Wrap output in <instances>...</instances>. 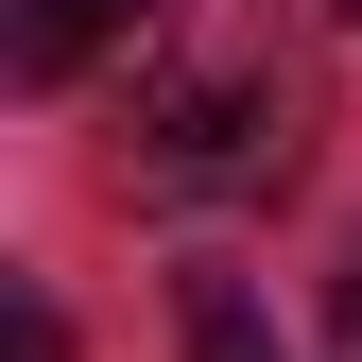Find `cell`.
Masks as SVG:
<instances>
[{"label": "cell", "mask_w": 362, "mask_h": 362, "mask_svg": "<svg viewBox=\"0 0 362 362\" xmlns=\"http://www.w3.org/2000/svg\"><path fill=\"white\" fill-rule=\"evenodd\" d=\"M310 156V69L276 35V0H173V18L139 35V173H173V190H293Z\"/></svg>", "instance_id": "cell-1"}, {"label": "cell", "mask_w": 362, "mask_h": 362, "mask_svg": "<svg viewBox=\"0 0 362 362\" xmlns=\"http://www.w3.org/2000/svg\"><path fill=\"white\" fill-rule=\"evenodd\" d=\"M328 328H345V345H362V242H345V276H328Z\"/></svg>", "instance_id": "cell-5"}, {"label": "cell", "mask_w": 362, "mask_h": 362, "mask_svg": "<svg viewBox=\"0 0 362 362\" xmlns=\"http://www.w3.org/2000/svg\"><path fill=\"white\" fill-rule=\"evenodd\" d=\"M328 18H362V0H328Z\"/></svg>", "instance_id": "cell-7"}, {"label": "cell", "mask_w": 362, "mask_h": 362, "mask_svg": "<svg viewBox=\"0 0 362 362\" xmlns=\"http://www.w3.org/2000/svg\"><path fill=\"white\" fill-rule=\"evenodd\" d=\"M104 18H121V35H156V18H173V0H104Z\"/></svg>", "instance_id": "cell-6"}, {"label": "cell", "mask_w": 362, "mask_h": 362, "mask_svg": "<svg viewBox=\"0 0 362 362\" xmlns=\"http://www.w3.org/2000/svg\"><path fill=\"white\" fill-rule=\"evenodd\" d=\"M190 362H276V345H259V293H242V276H190Z\"/></svg>", "instance_id": "cell-3"}, {"label": "cell", "mask_w": 362, "mask_h": 362, "mask_svg": "<svg viewBox=\"0 0 362 362\" xmlns=\"http://www.w3.org/2000/svg\"><path fill=\"white\" fill-rule=\"evenodd\" d=\"M104 35H121V18H104V0H18V18H0V52H18L35 86H69L86 52H104Z\"/></svg>", "instance_id": "cell-2"}, {"label": "cell", "mask_w": 362, "mask_h": 362, "mask_svg": "<svg viewBox=\"0 0 362 362\" xmlns=\"http://www.w3.org/2000/svg\"><path fill=\"white\" fill-rule=\"evenodd\" d=\"M0 362H69V328H52V293H18V310H0Z\"/></svg>", "instance_id": "cell-4"}]
</instances>
